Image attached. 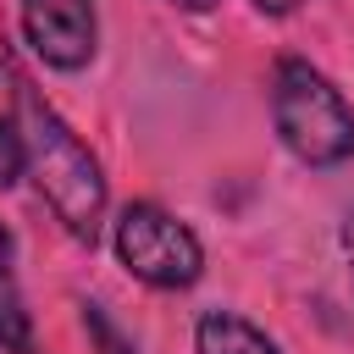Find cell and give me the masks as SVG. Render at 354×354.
Here are the masks:
<instances>
[{"label":"cell","instance_id":"cell-1","mask_svg":"<svg viewBox=\"0 0 354 354\" xmlns=\"http://www.w3.org/2000/svg\"><path fill=\"white\" fill-rule=\"evenodd\" d=\"M17 133H22V155H28V177L39 183L44 205L55 210V221L94 243L100 221H105V171L88 155V144L61 122V111L50 100H39L33 83H17Z\"/></svg>","mask_w":354,"mask_h":354},{"label":"cell","instance_id":"cell-2","mask_svg":"<svg viewBox=\"0 0 354 354\" xmlns=\"http://www.w3.org/2000/svg\"><path fill=\"white\" fill-rule=\"evenodd\" d=\"M271 122L282 149L304 166H343L354 155V105L321 66L299 55H282L271 72Z\"/></svg>","mask_w":354,"mask_h":354},{"label":"cell","instance_id":"cell-3","mask_svg":"<svg viewBox=\"0 0 354 354\" xmlns=\"http://www.w3.org/2000/svg\"><path fill=\"white\" fill-rule=\"evenodd\" d=\"M111 243H116V260H122L138 282L166 288V293L194 288L199 271H205V249H199L194 227L177 221V216L160 210V205H144V199H138V205H122V216H116V227H111Z\"/></svg>","mask_w":354,"mask_h":354},{"label":"cell","instance_id":"cell-4","mask_svg":"<svg viewBox=\"0 0 354 354\" xmlns=\"http://www.w3.org/2000/svg\"><path fill=\"white\" fill-rule=\"evenodd\" d=\"M22 39L55 72L88 66L94 61V44H100L94 0H22Z\"/></svg>","mask_w":354,"mask_h":354},{"label":"cell","instance_id":"cell-5","mask_svg":"<svg viewBox=\"0 0 354 354\" xmlns=\"http://www.w3.org/2000/svg\"><path fill=\"white\" fill-rule=\"evenodd\" d=\"M194 354H282V348L238 310H205L194 326Z\"/></svg>","mask_w":354,"mask_h":354},{"label":"cell","instance_id":"cell-6","mask_svg":"<svg viewBox=\"0 0 354 354\" xmlns=\"http://www.w3.org/2000/svg\"><path fill=\"white\" fill-rule=\"evenodd\" d=\"M0 354H39L33 315H28L22 288H17V271L6 260V232H0Z\"/></svg>","mask_w":354,"mask_h":354},{"label":"cell","instance_id":"cell-7","mask_svg":"<svg viewBox=\"0 0 354 354\" xmlns=\"http://www.w3.org/2000/svg\"><path fill=\"white\" fill-rule=\"evenodd\" d=\"M22 171H28V155H22V133H17V122H6V116H0V188H11Z\"/></svg>","mask_w":354,"mask_h":354},{"label":"cell","instance_id":"cell-8","mask_svg":"<svg viewBox=\"0 0 354 354\" xmlns=\"http://www.w3.org/2000/svg\"><path fill=\"white\" fill-rule=\"evenodd\" d=\"M254 11H266V17H288V11H299L304 0H249Z\"/></svg>","mask_w":354,"mask_h":354},{"label":"cell","instance_id":"cell-9","mask_svg":"<svg viewBox=\"0 0 354 354\" xmlns=\"http://www.w3.org/2000/svg\"><path fill=\"white\" fill-rule=\"evenodd\" d=\"M343 260H348V277H354V210H348V221H343Z\"/></svg>","mask_w":354,"mask_h":354},{"label":"cell","instance_id":"cell-10","mask_svg":"<svg viewBox=\"0 0 354 354\" xmlns=\"http://www.w3.org/2000/svg\"><path fill=\"white\" fill-rule=\"evenodd\" d=\"M171 6H183V11H210L216 0H171Z\"/></svg>","mask_w":354,"mask_h":354}]
</instances>
